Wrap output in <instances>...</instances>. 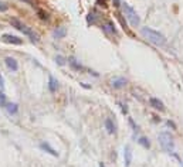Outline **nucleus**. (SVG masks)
I'll return each mask as SVG.
<instances>
[{
	"instance_id": "f257e3e1",
	"label": "nucleus",
	"mask_w": 183,
	"mask_h": 167,
	"mask_svg": "<svg viewBox=\"0 0 183 167\" xmlns=\"http://www.w3.org/2000/svg\"><path fill=\"white\" fill-rule=\"evenodd\" d=\"M141 34H142L143 38H146L149 43H152L153 45L162 47L166 44V37H165L162 33H159V31L153 30V28H151V27H142L141 28Z\"/></svg>"
},
{
	"instance_id": "f03ea898",
	"label": "nucleus",
	"mask_w": 183,
	"mask_h": 167,
	"mask_svg": "<svg viewBox=\"0 0 183 167\" xmlns=\"http://www.w3.org/2000/svg\"><path fill=\"white\" fill-rule=\"evenodd\" d=\"M10 24H12L13 27L16 28V30L22 31V33H23L24 36H27V37L30 38V40L33 41V43H38V40H40V38H38V36L36 34V33H34L33 30H31L30 27H27L26 24H23V23L20 21L19 19H14V17H13V19H10Z\"/></svg>"
},
{
	"instance_id": "7ed1b4c3",
	"label": "nucleus",
	"mask_w": 183,
	"mask_h": 167,
	"mask_svg": "<svg viewBox=\"0 0 183 167\" xmlns=\"http://www.w3.org/2000/svg\"><path fill=\"white\" fill-rule=\"evenodd\" d=\"M159 145L166 153H173L175 150V140L171 132H161L159 133Z\"/></svg>"
},
{
	"instance_id": "20e7f679",
	"label": "nucleus",
	"mask_w": 183,
	"mask_h": 167,
	"mask_svg": "<svg viewBox=\"0 0 183 167\" xmlns=\"http://www.w3.org/2000/svg\"><path fill=\"white\" fill-rule=\"evenodd\" d=\"M122 10H124L125 17H126V20L129 21V24L132 26V27H138V26L141 24L139 16H138L136 10L132 6H129L128 3H122Z\"/></svg>"
},
{
	"instance_id": "39448f33",
	"label": "nucleus",
	"mask_w": 183,
	"mask_h": 167,
	"mask_svg": "<svg viewBox=\"0 0 183 167\" xmlns=\"http://www.w3.org/2000/svg\"><path fill=\"white\" fill-rule=\"evenodd\" d=\"M0 40L3 43H7V44H13V45H22L23 44V40L17 36H13V34H3L0 37Z\"/></svg>"
},
{
	"instance_id": "423d86ee",
	"label": "nucleus",
	"mask_w": 183,
	"mask_h": 167,
	"mask_svg": "<svg viewBox=\"0 0 183 167\" xmlns=\"http://www.w3.org/2000/svg\"><path fill=\"white\" fill-rule=\"evenodd\" d=\"M124 161H125V166L129 167L131 163H132V150H131V146L126 145L124 147Z\"/></svg>"
},
{
	"instance_id": "0eeeda50",
	"label": "nucleus",
	"mask_w": 183,
	"mask_h": 167,
	"mask_svg": "<svg viewBox=\"0 0 183 167\" xmlns=\"http://www.w3.org/2000/svg\"><path fill=\"white\" fill-rule=\"evenodd\" d=\"M40 149L41 150H44L46 153H48V155L54 156V157H58V152H56V149H53L47 142H41L40 143Z\"/></svg>"
},
{
	"instance_id": "6e6552de",
	"label": "nucleus",
	"mask_w": 183,
	"mask_h": 167,
	"mask_svg": "<svg viewBox=\"0 0 183 167\" xmlns=\"http://www.w3.org/2000/svg\"><path fill=\"white\" fill-rule=\"evenodd\" d=\"M149 103H151V106H152L153 109H156V111H161V112L165 111V105H163V102H162L161 99L151 98V99H149Z\"/></svg>"
},
{
	"instance_id": "1a4fd4ad",
	"label": "nucleus",
	"mask_w": 183,
	"mask_h": 167,
	"mask_svg": "<svg viewBox=\"0 0 183 167\" xmlns=\"http://www.w3.org/2000/svg\"><path fill=\"white\" fill-rule=\"evenodd\" d=\"M4 62H6L7 68L12 69L13 72H16L17 69H19V64H17V61H16L13 57H6V58H4Z\"/></svg>"
},
{
	"instance_id": "9d476101",
	"label": "nucleus",
	"mask_w": 183,
	"mask_h": 167,
	"mask_svg": "<svg viewBox=\"0 0 183 167\" xmlns=\"http://www.w3.org/2000/svg\"><path fill=\"white\" fill-rule=\"evenodd\" d=\"M125 85H126V79L122 77H118V78H114V79H112V87H114L115 89H121Z\"/></svg>"
},
{
	"instance_id": "9b49d317",
	"label": "nucleus",
	"mask_w": 183,
	"mask_h": 167,
	"mask_svg": "<svg viewBox=\"0 0 183 167\" xmlns=\"http://www.w3.org/2000/svg\"><path fill=\"white\" fill-rule=\"evenodd\" d=\"M104 125H105V129H106V132H108L109 135H114V133L116 132L115 125H114V121H112L111 118H106L105 121H104Z\"/></svg>"
},
{
	"instance_id": "f8f14e48",
	"label": "nucleus",
	"mask_w": 183,
	"mask_h": 167,
	"mask_svg": "<svg viewBox=\"0 0 183 167\" xmlns=\"http://www.w3.org/2000/svg\"><path fill=\"white\" fill-rule=\"evenodd\" d=\"M4 109L7 111V113L9 115H16L17 112H19V105L14 103V102H7V105H6V108Z\"/></svg>"
},
{
	"instance_id": "ddd939ff",
	"label": "nucleus",
	"mask_w": 183,
	"mask_h": 167,
	"mask_svg": "<svg viewBox=\"0 0 183 167\" xmlns=\"http://www.w3.org/2000/svg\"><path fill=\"white\" fill-rule=\"evenodd\" d=\"M68 64L71 65V68H72V69H75V71H78V72H80V71H84V69H85L84 67H82L80 62H77V60L72 58V57L68 60Z\"/></svg>"
},
{
	"instance_id": "4468645a",
	"label": "nucleus",
	"mask_w": 183,
	"mask_h": 167,
	"mask_svg": "<svg viewBox=\"0 0 183 167\" xmlns=\"http://www.w3.org/2000/svg\"><path fill=\"white\" fill-rule=\"evenodd\" d=\"M57 88H58V82H57V79L53 77V75H50V78H48V89H50V92H56Z\"/></svg>"
},
{
	"instance_id": "2eb2a0df",
	"label": "nucleus",
	"mask_w": 183,
	"mask_h": 167,
	"mask_svg": "<svg viewBox=\"0 0 183 167\" xmlns=\"http://www.w3.org/2000/svg\"><path fill=\"white\" fill-rule=\"evenodd\" d=\"M102 28L106 31V33L116 34V28H115V24H114V21H111V20H108V21L105 23V26H102Z\"/></svg>"
},
{
	"instance_id": "dca6fc26",
	"label": "nucleus",
	"mask_w": 183,
	"mask_h": 167,
	"mask_svg": "<svg viewBox=\"0 0 183 167\" xmlns=\"http://www.w3.org/2000/svg\"><path fill=\"white\" fill-rule=\"evenodd\" d=\"M65 34H67V28L65 27H57L54 30V37L56 38H64Z\"/></svg>"
},
{
	"instance_id": "f3484780",
	"label": "nucleus",
	"mask_w": 183,
	"mask_h": 167,
	"mask_svg": "<svg viewBox=\"0 0 183 167\" xmlns=\"http://www.w3.org/2000/svg\"><path fill=\"white\" fill-rule=\"evenodd\" d=\"M6 105H7L6 93H4V91L0 89V106H2V108H6Z\"/></svg>"
},
{
	"instance_id": "a211bd4d",
	"label": "nucleus",
	"mask_w": 183,
	"mask_h": 167,
	"mask_svg": "<svg viewBox=\"0 0 183 167\" xmlns=\"http://www.w3.org/2000/svg\"><path fill=\"white\" fill-rule=\"evenodd\" d=\"M138 143H139L141 146H143L145 149H149V147H151V142H149V140L146 139V137H143V136H142V137H139Z\"/></svg>"
},
{
	"instance_id": "6ab92c4d",
	"label": "nucleus",
	"mask_w": 183,
	"mask_h": 167,
	"mask_svg": "<svg viewBox=\"0 0 183 167\" xmlns=\"http://www.w3.org/2000/svg\"><path fill=\"white\" fill-rule=\"evenodd\" d=\"M37 14H38V17H40L41 20H48V13L47 12H44V10H37Z\"/></svg>"
},
{
	"instance_id": "aec40b11",
	"label": "nucleus",
	"mask_w": 183,
	"mask_h": 167,
	"mask_svg": "<svg viewBox=\"0 0 183 167\" xmlns=\"http://www.w3.org/2000/svg\"><path fill=\"white\" fill-rule=\"evenodd\" d=\"M56 61H57V64H58V65H64L65 64V58L62 55H57L56 57Z\"/></svg>"
},
{
	"instance_id": "412c9836",
	"label": "nucleus",
	"mask_w": 183,
	"mask_h": 167,
	"mask_svg": "<svg viewBox=\"0 0 183 167\" xmlns=\"http://www.w3.org/2000/svg\"><path fill=\"white\" fill-rule=\"evenodd\" d=\"M7 10H9V6L3 2H0V12H7Z\"/></svg>"
},
{
	"instance_id": "4be33fe9",
	"label": "nucleus",
	"mask_w": 183,
	"mask_h": 167,
	"mask_svg": "<svg viewBox=\"0 0 183 167\" xmlns=\"http://www.w3.org/2000/svg\"><path fill=\"white\" fill-rule=\"evenodd\" d=\"M0 89L4 91V79H3V75L0 74Z\"/></svg>"
},
{
	"instance_id": "5701e85b",
	"label": "nucleus",
	"mask_w": 183,
	"mask_h": 167,
	"mask_svg": "<svg viewBox=\"0 0 183 167\" xmlns=\"http://www.w3.org/2000/svg\"><path fill=\"white\" fill-rule=\"evenodd\" d=\"M20 2H23V3L28 4V6H34V0H20Z\"/></svg>"
},
{
	"instance_id": "b1692460",
	"label": "nucleus",
	"mask_w": 183,
	"mask_h": 167,
	"mask_svg": "<svg viewBox=\"0 0 183 167\" xmlns=\"http://www.w3.org/2000/svg\"><path fill=\"white\" fill-rule=\"evenodd\" d=\"M168 125H169V126H172V127H173V129H176V126H175V123H173V122L168 121Z\"/></svg>"
},
{
	"instance_id": "393cba45",
	"label": "nucleus",
	"mask_w": 183,
	"mask_h": 167,
	"mask_svg": "<svg viewBox=\"0 0 183 167\" xmlns=\"http://www.w3.org/2000/svg\"><path fill=\"white\" fill-rule=\"evenodd\" d=\"M114 4L118 7V6H119V0H114Z\"/></svg>"
},
{
	"instance_id": "a878e982",
	"label": "nucleus",
	"mask_w": 183,
	"mask_h": 167,
	"mask_svg": "<svg viewBox=\"0 0 183 167\" xmlns=\"http://www.w3.org/2000/svg\"><path fill=\"white\" fill-rule=\"evenodd\" d=\"M99 167H105V164H104V163H101V164H99Z\"/></svg>"
}]
</instances>
